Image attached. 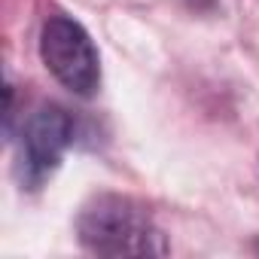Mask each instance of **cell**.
Instances as JSON below:
<instances>
[{"label":"cell","instance_id":"obj_1","mask_svg":"<svg viewBox=\"0 0 259 259\" xmlns=\"http://www.w3.org/2000/svg\"><path fill=\"white\" fill-rule=\"evenodd\" d=\"M79 244L98 256H165L168 241L144 204L125 195H95L76 220Z\"/></svg>","mask_w":259,"mask_h":259},{"label":"cell","instance_id":"obj_2","mask_svg":"<svg viewBox=\"0 0 259 259\" xmlns=\"http://www.w3.org/2000/svg\"><path fill=\"white\" fill-rule=\"evenodd\" d=\"M40 58L46 70L76 98H92L101 89V55L89 31L70 16H49L40 31Z\"/></svg>","mask_w":259,"mask_h":259},{"label":"cell","instance_id":"obj_3","mask_svg":"<svg viewBox=\"0 0 259 259\" xmlns=\"http://www.w3.org/2000/svg\"><path fill=\"white\" fill-rule=\"evenodd\" d=\"M73 144V119L58 104H40L25 128L19 144V180L25 189H40L61 168L67 147Z\"/></svg>","mask_w":259,"mask_h":259}]
</instances>
